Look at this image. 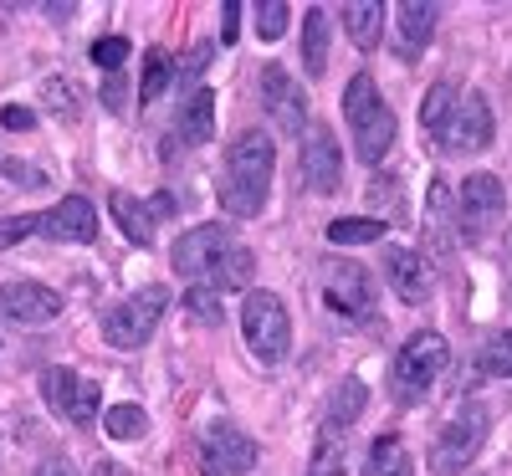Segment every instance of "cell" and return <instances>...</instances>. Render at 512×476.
Here are the masks:
<instances>
[{"mask_svg":"<svg viewBox=\"0 0 512 476\" xmlns=\"http://www.w3.org/2000/svg\"><path fill=\"white\" fill-rule=\"evenodd\" d=\"M272 175H277V144H272V134L246 128V134L231 144V154H226V175H221L216 195H221V205L231 215H262Z\"/></svg>","mask_w":512,"mask_h":476,"instance_id":"6da1fadb","label":"cell"},{"mask_svg":"<svg viewBox=\"0 0 512 476\" xmlns=\"http://www.w3.org/2000/svg\"><path fill=\"white\" fill-rule=\"evenodd\" d=\"M241 328H246V343H251V354L262 359V364H282L287 349H292V318L282 308V297L277 292H246L241 302Z\"/></svg>","mask_w":512,"mask_h":476,"instance_id":"7a4b0ae2","label":"cell"},{"mask_svg":"<svg viewBox=\"0 0 512 476\" xmlns=\"http://www.w3.org/2000/svg\"><path fill=\"white\" fill-rule=\"evenodd\" d=\"M482 441H487V410L482 405H461L446 420V430L436 436V446H431V476H456L461 466H472Z\"/></svg>","mask_w":512,"mask_h":476,"instance_id":"3957f363","label":"cell"},{"mask_svg":"<svg viewBox=\"0 0 512 476\" xmlns=\"http://www.w3.org/2000/svg\"><path fill=\"white\" fill-rule=\"evenodd\" d=\"M446 359H451V349H446V338H441L436 328L415 333L405 349H400V359H395V395H400V400H420L425 389L441 379Z\"/></svg>","mask_w":512,"mask_h":476,"instance_id":"277c9868","label":"cell"},{"mask_svg":"<svg viewBox=\"0 0 512 476\" xmlns=\"http://www.w3.org/2000/svg\"><path fill=\"white\" fill-rule=\"evenodd\" d=\"M164 308H169V292H164V287H144V292H134L128 302H118V308L103 318V338L113 343V349H139V343L154 338Z\"/></svg>","mask_w":512,"mask_h":476,"instance_id":"5b68a950","label":"cell"},{"mask_svg":"<svg viewBox=\"0 0 512 476\" xmlns=\"http://www.w3.org/2000/svg\"><path fill=\"white\" fill-rule=\"evenodd\" d=\"M256 466V441L236 420H210L200 441V476H241Z\"/></svg>","mask_w":512,"mask_h":476,"instance_id":"8992f818","label":"cell"},{"mask_svg":"<svg viewBox=\"0 0 512 476\" xmlns=\"http://www.w3.org/2000/svg\"><path fill=\"white\" fill-rule=\"evenodd\" d=\"M41 400H47L57 415H67L72 425H93L103 410V395L93 379H77L72 369H47L41 374Z\"/></svg>","mask_w":512,"mask_h":476,"instance_id":"52a82bcc","label":"cell"},{"mask_svg":"<svg viewBox=\"0 0 512 476\" xmlns=\"http://www.w3.org/2000/svg\"><path fill=\"white\" fill-rule=\"evenodd\" d=\"M323 302L338 318L369 323L374 318V282H369V272L354 267V262H333L328 277H323Z\"/></svg>","mask_w":512,"mask_h":476,"instance_id":"ba28073f","label":"cell"},{"mask_svg":"<svg viewBox=\"0 0 512 476\" xmlns=\"http://www.w3.org/2000/svg\"><path fill=\"white\" fill-rule=\"evenodd\" d=\"M262 108L272 113V123L282 128V134H308V98L297 93V82H292V72L287 67H277V62H267L262 67Z\"/></svg>","mask_w":512,"mask_h":476,"instance_id":"9c48e42d","label":"cell"},{"mask_svg":"<svg viewBox=\"0 0 512 476\" xmlns=\"http://www.w3.org/2000/svg\"><path fill=\"white\" fill-rule=\"evenodd\" d=\"M497 134V123H492V103L482 93H466L456 118L446 123V134H441V149L446 154H482Z\"/></svg>","mask_w":512,"mask_h":476,"instance_id":"30bf717a","label":"cell"},{"mask_svg":"<svg viewBox=\"0 0 512 476\" xmlns=\"http://www.w3.org/2000/svg\"><path fill=\"white\" fill-rule=\"evenodd\" d=\"M226 251H231V231H226V226H216V221H205V226H195V231H185V236L175 241L169 262H175V272H180V277H205V272L226 256Z\"/></svg>","mask_w":512,"mask_h":476,"instance_id":"8fae6325","label":"cell"},{"mask_svg":"<svg viewBox=\"0 0 512 476\" xmlns=\"http://www.w3.org/2000/svg\"><path fill=\"white\" fill-rule=\"evenodd\" d=\"M303 175H308V190H318V195H333L344 185V154H338L333 128L318 123L303 134Z\"/></svg>","mask_w":512,"mask_h":476,"instance_id":"7c38bea8","label":"cell"},{"mask_svg":"<svg viewBox=\"0 0 512 476\" xmlns=\"http://www.w3.org/2000/svg\"><path fill=\"white\" fill-rule=\"evenodd\" d=\"M62 313V292L47 282H6L0 287V318L11 323H52Z\"/></svg>","mask_w":512,"mask_h":476,"instance_id":"4fadbf2b","label":"cell"},{"mask_svg":"<svg viewBox=\"0 0 512 476\" xmlns=\"http://www.w3.org/2000/svg\"><path fill=\"white\" fill-rule=\"evenodd\" d=\"M41 236L52 241H93L98 236V210L88 195H67L57 200L47 215H41Z\"/></svg>","mask_w":512,"mask_h":476,"instance_id":"5bb4252c","label":"cell"},{"mask_svg":"<svg viewBox=\"0 0 512 476\" xmlns=\"http://www.w3.org/2000/svg\"><path fill=\"white\" fill-rule=\"evenodd\" d=\"M384 282L395 287L400 302H425L431 297V267L410 246H384Z\"/></svg>","mask_w":512,"mask_h":476,"instance_id":"9a60e30c","label":"cell"},{"mask_svg":"<svg viewBox=\"0 0 512 476\" xmlns=\"http://www.w3.org/2000/svg\"><path fill=\"white\" fill-rule=\"evenodd\" d=\"M180 134L185 144H210L216 139V93L210 88H190L180 103Z\"/></svg>","mask_w":512,"mask_h":476,"instance_id":"2e32d148","label":"cell"},{"mask_svg":"<svg viewBox=\"0 0 512 476\" xmlns=\"http://www.w3.org/2000/svg\"><path fill=\"white\" fill-rule=\"evenodd\" d=\"M354 149H359V159H364V164H379L384 154L395 149V113L384 108V103H379V108L354 128Z\"/></svg>","mask_w":512,"mask_h":476,"instance_id":"e0dca14e","label":"cell"},{"mask_svg":"<svg viewBox=\"0 0 512 476\" xmlns=\"http://www.w3.org/2000/svg\"><path fill=\"white\" fill-rule=\"evenodd\" d=\"M502 205H507V190L497 175H466L461 180V210L472 221H492V215H502Z\"/></svg>","mask_w":512,"mask_h":476,"instance_id":"ac0fdd59","label":"cell"},{"mask_svg":"<svg viewBox=\"0 0 512 476\" xmlns=\"http://www.w3.org/2000/svg\"><path fill=\"white\" fill-rule=\"evenodd\" d=\"M108 210H113L118 231L134 241V246H149V241H154V215H149L144 200H134L128 190H113V195H108Z\"/></svg>","mask_w":512,"mask_h":476,"instance_id":"d6986e66","label":"cell"},{"mask_svg":"<svg viewBox=\"0 0 512 476\" xmlns=\"http://www.w3.org/2000/svg\"><path fill=\"white\" fill-rule=\"evenodd\" d=\"M344 31H349L354 47L374 52L379 36H384V6L379 0H354V6H344Z\"/></svg>","mask_w":512,"mask_h":476,"instance_id":"ffe728a7","label":"cell"},{"mask_svg":"<svg viewBox=\"0 0 512 476\" xmlns=\"http://www.w3.org/2000/svg\"><path fill=\"white\" fill-rule=\"evenodd\" d=\"M364 405H369V384H364V379H338L323 425H328V430H349V425L364 415Z\"/></svg>","mask_w":512,"mask_h":476,"instance_id":"44dd1931","label":"cell"},{"mask_svg":"<svg viewBox=\"0 0 512 476\" xmlns=\"http://www.w3.org/2000/svg\"><path fill=\"white\" fill-rule=\"evenodd\" d=\"M303 67H308V77L328 72V11L323 6H313L303 16Z\"/></svg>","mask_w":512,"mask_h":476,"instance_id":"7402d4cb","label":"cell"},{"mask_svg":"<svg viewBox=\"0 0 512 476\" xmlns=\"http://www.w3.org/2000/svg\"><path fill=\"white\" fill-rule=\"evenodd\" d=\"M364 476H415V466H410V451H405V441H400V436H379V441L369 446Z\"/></svg>","mask_w":512,"mask_h":476,"instance_id":"603a6c76","label":"cell"},{"mask_svg":"<svg viewBox=\"0 0 512 476\" xmlns=\"http://www.w3.org/2000/svg\"><path fill=\"white\" fill-rule=\"evenodd\" d=\"M251 267H256V256H251L246 246H231L221 262L205 272V277H210V292H241V287L251 282Z\"/></svg>","mask_w":512,"mask_h":476,"instance_id":"cb8c5ba5","label":"cell"},{"mask_svg":"<svg viewBox=\"0 0 512 476\" xmlns=\"http://www.w3.org/2000/svg\"><path fill=\"white\" fill-rule=\"evenodd\" d=\"M395 11H400V31H405V47H410V52L425 47V41L436 36L441 6H425V0H405V6H395Z\"/></svg>","mask_w":512,"mask_h":476,"instance_id":"d4e9b609","label":"cell"},{"mask_svg":"<svg viewBox=\"0 0 512 476\" xmlns=\"http://www.w3.org/2000/svg\"><path fill=\"white\" fill-rule=\"evenodd\" d=\"M41 103H47V113L57 123H77V113H82V98L72 88V77H62V72H52L47 82H41Z\"/></svg>","mask_w":512,"mask_h":476,"instance_id":"484cf974","label":"cell"},{"mask_svg":"<svg viewBox=\"0 0 512 476\" xmlns=\"http://www.w3.org/2000/svg\"><path fill=\"white\" fill-rule=\"evenodd\" d=\"M456 108H461L456 88H451V82H436V88L425 93V103H420V128H431V134H446V123L456 118Z\"/></svg>","mask_w":512,"mask_h":476,"instance_id":"4316f807","label":"cell"},{"mask_svg":"<svg viewBox=\"0 0 512 476\" xmlns=\"http://www.w3.org/2000/svg\"><path fill=\"white\" fill-rule=\"evenodd\" d=\"M344 461H349V451H344V430H328V425H323V436H318V446H313V466H308V476H344Z\"/></svg>","mask_w":512,"mask_h":476,"instance_id":"83f0119b","label":"cell"},{"mask_svg":"<svg viewBox=\"0 0 512 476\" xmlns=\"http://www.w3.org/2000/svg\"><path fill=\"white\" fill-rule=\"evenodd\" d=\"M379 236H384V215H349V221L328 226L333 246H364V241H379Z\"/></svg>","mask_w":512,"mask_h":476,"instance_id":"f1b7e54d","label":"cell"},{"mask_svg":"<svg viewBox=\"0 0 512 476\" xmlns=\"http://www.w3.org/2000/svg\"><path fill=\"white\" fill-rule=\"evenodd\" d=\"M374 108H379L374 77H369V72H354V77H349V93H344V118H349V123L359 128V123H364V118H369Z\"/></svg>","mask_w":512,"mask_h":476,"instance_id":"f546056e","label":"cell"},{"mask_svg":"<svg viewBox=\"0 0 512 476\" xmlns=\"http://www.w3.org/2000/svg\"><path fill=\"white\" fill-rule=\"evenodd\" d=\"M103 430L113 441H139L144 430H149V415L139 410V405H113L108 415H103Z\"/></svg>","mask_w":512,"mask_h":476,"instance_id":"4dcf8cb0","label":"cell"},{"mask_svg":"<svg viewBox=\"0 0 512 476\" xmlns=\"http://www.w3.org/2000/svg\"><path fill=\"white\" fill-rule=\"evenodd\" d=\"M185 313H190L195 323H205V328H221V323H226V308H221V297L210 292V287H190V292H185Z\"/></svg>","mask_w":512,"mask_h":476,"instance_id":"1f68e13d","label":"cell"},{"mask_svg":"<svg viewBox=\"0 0 512 476\" xmlns=\"http://www.w3.org/2000/svg\"><path fill=\"white\" fill-rule=\"evenodd\" d=\"M169 72H175V67H169V57H164V52H149V57H144V82H139V98H144V103L164 98Z\"/></svg>","mask_w":512,"mask_h":476,"instance_id":"d6a6232c","label":"cell"},{"mask_svg":"<svg viewBox=\"0 0 512 476\" xmlns=\"http://www.w3.org/2000/svg\"><path fill=\"white\" fill-rule=\"evenodd\" d=\"M482 369H487L492 379H512V333L487 338V349H482Z\"/></svg>","mask_w":512,"mask_h":476,"instance_id":"836d02e7","label":"cell"},{"mask_svg":"<svg viewBox=\"0 0 512 476\" xmlns=\"http://www.w3.org/2000/svg\"><path fill=\"white\" fill-rule=\"evenodd\" d=\"M287 0H267V6H256V36L262 41H277L282 31H287Z\"/></svg>","mask_w":512,"mask_h":476,"instance_id":"e575fe53","label":"cell"},{"mask_svg":"<svg viewBox=\"0 0 512 476\" xmlns=\"http://www.w3.org/2000/svg\"><path fill=\"white\" fill-rule=\"evenodd\" d=\"M128 52H134V47H128V41H123V36H98V41H93V52H88V57H93L98 67H108V72H118Z\"/></svg>","mask_w":512,"mask_h":476,"instance_id":"d590c367","label":"cell"},{"mask_svg":"<svg viewBox=\"0 0 512 476\" xmlns=\"http://www.w3.org/2000/svg\"><path fill=\"white\" fill-rule=\"evenodd\" d=\"M36 231H41V215H11V221H0V251L36 236Z\"/></svg>","mask_w":512,"mask_h":476,"instance_id":"8d00e7d4","label":"cell"},{"mask_svg":"<svg viewBox=\"0 0 512 476\" xmlns=\"http://www.w3.org/2000/svg\"><path fill=\"white\" fill-rule=\"evenodd\" d=\"M0 169H6V180L21 185V190H41V185H47V175H41L36 164H26V159H0Z\"/></svg>","mask_w":512,"mask_h":476,"instance_id":"74e56055","label":"cell"},{"mask_svg":"<svg viewBox=\"0 0 512 476\" xmlns=\"http://www.w3.org/2000/svg\"><path fill=\"white\" fill-rule=\"evenodd\" d=\"M0 123L16 128V134H26V128H36V113H31V108H21V103H6V108H0Z\"/></svg>","mask_w":512,"mask_h":476,"instance_id":"f35d334b","label":"cell"},{"mask_svg":"<svg viewBox=\"0 0 512 476\" xmlns=\"http://www.w3.org/2000/svg\"><path fill=\"white\" fill-rule=\"evenodd\" d=\"M221 11H226V26H221V41H226V47H231V41H236V31H241V11H246V6H241V0H226V6H221Z\"/></svg>","mask_w":512,"mask_h":476,"instance_id":"ab89813d","label":"cell"},{"mask_svg":"<svg viewBox=\"0 0 512 476\" xmlns=\"http://www.w3.org/2000/svg\"><path fill=\"white\" fill-rule=\"evenodd\" d=\"M36 476H77V471H72L67 456H52V461H41V466H36Z\"/></svg>","mask_w":512,"mask_h":476,"instance_id":"60d3db41","label":"cell"},{"mask_svg":"<svg viewBox=\"0 0 512 476\" xmlns=\"http://www.w3.org/2000/svg\"><path fill=\"white\" fill-rule=\"evenodd\" d=\"M103 103H108V108H123V77H118V72L103 82Z\"/></svg>","mask_w":512,"mask_h":476,"instance_id":"b9f144b4","label":"cell"},{"mask_svg":"<svg viewBox=\"0 0 512 476\" xmlns=\"http://www.w3.org/2000/svg\"><path fill=\"white\" fill-rule=\"evenodd\" d=\"M210 52H216V47H195V52L185 57V67H180V72H185V77H195V72H200V67L210 62Z\"/></svg>","mask_w":512,"mask_h":476,"instance_id":"7bdbcfd3","label":"cell"},{"mask_svg":"<svg viewBox=\"0 0 512 476\" xmlns=\"http://www.w3.org/2000/svg\"><path fill=\"white\" fill-rule=\"evenodd\" d=\"M149 210H159V215H169V210H175V195H154V200H149Z\"/></svg>","mask_w":512,"mask_h":476,"instance_id":"ee69618b","label":"cell"}]
</instances>
